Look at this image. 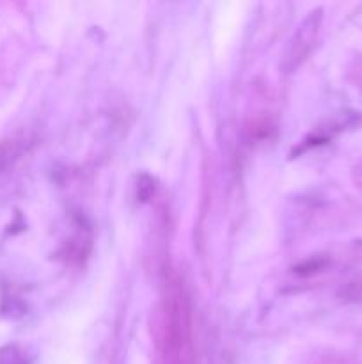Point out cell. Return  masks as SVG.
<instances>
[{
    "mask_svg": "<svg viewBox=\"0 0 362 364\" xmlns=\"http://www.w3.org/2000/svg\"><path fill=\"white\" fill-rule=\"evenodd\" d=\"M0 364H28V361L23 352L20 350V347L9 345L0 352Z\"/></svg>",
    "mask_w": 362,
    "mask_h": 364,
    "instance_id": "7a4b0ae2",
    "label": "cell"
},
{
    "mask_svg": "<svg viewBox=\"0 0 362 364\" xmlns=\"http://www.w3.org/2000/svg\"><path fill=\"white\" fill-rule=\"evenodd\" d=\"M319 23H322V14L319 11H314L311 16H307L304 20V23L300 25V28L295 34L293 41H291V48L286 55V68L287 70H297L302 64V60L307 57V53L311 52L312 45L316 41V36H318Z\"/></svg>",
    "mask_w": 362,
    "mask_h": 364,
    "instance_id": "6da1fadb",
    "label": "cell"
}]
</instances>
